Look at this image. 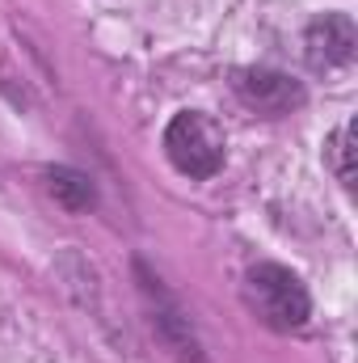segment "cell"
<instances>
[{
    "label": "cell",
    "mask_w": 358,
    "mask_h": 363,
    "mask_svg": "<svg viewBox=\"0 0 358 363\" xmlns=\"http://www.w3.org/2000/svg\"><path fill=\"white\" fill-rule=\"evenodd\" d=\"M245 300L270 330H299L312 313V300L299 274H291L278 262H262L245 274Z\"/></svg>",
    "instance_id": "obj_1"
},
{
    "label": "cell",
    "mask_w": 358,
    "mask_h": 363,
    "mask_svg": "<svg viewBox=\"0 0 358 363\" xmlns=\"http://www.w3.org/2000/svg\"><path fill=\"white\" fill-rule=\"evenodd\" d=\"M165 157L185 178H215L224 169V131L207 114L181 110L165 127Z\"/></svg>",
    "instance_id": "obj_2"
},
{
    "label": "cell",
    "mask_w": 358,
    "mask_h": 363,
    "mask_svg": "<svg viewBox=\"0 0 358 363\" xmlns=\"http://www.w3.org/2000/svg\"><path fill=\"white\" fill-rule=\"evenodd\" d=\"M232 89L258 114H291L295 106H304V85L270 68H241L232 77Z\"/></svg>",
    "instance_id": "obj_3"
},
{
    "label": "cell",
    "mask_w": 358,
    "mask_h": 363,
    "mask_svg": "<svg viewBox=\"0 0 358 363\" xmlns=\"http://www.w3.org/2000/svg\"><path fill=\"white\" fill-rule=\"evenodd\" d=\"M354 43H358L354 21L346 13H325L321 21L308 26V38H304L312 68H342V64H350L354 60Z\"/></svg>",
    "instance_id": "obj_4"
},
{
    "label": "cell",
    "mask_w": 358,
    "mask_h": 363,
    "mask_svg": "<svg viewBox=\"0 0 358 363\" xmlns=\"http://www.w3.org/2000/svg\"><path fill=\"white\" fill-rule=\"evenodd\" d=\"M51 194H55L64 207H72V211H81V207H89L93 203L89 178L76 174V169H51Z\"/></svg>",
    "instance_id": "obj_5"
},
{
    "label": "cell",
    "mask_w": 358,
    "mask_h": 363,
    "mask_svg": "<svg viewBox=\"0 0 358 363\" xmlns=\"http://www.w3.org/2000/svg\"><path fill=\"white\" fill-rule=\"evenodd\" d=\"M329 165H333V174H337L342 186H354V123L350 118L329 140Z\"/></svg>",
    "instance_id": "obj_6"
}]
</instances>
